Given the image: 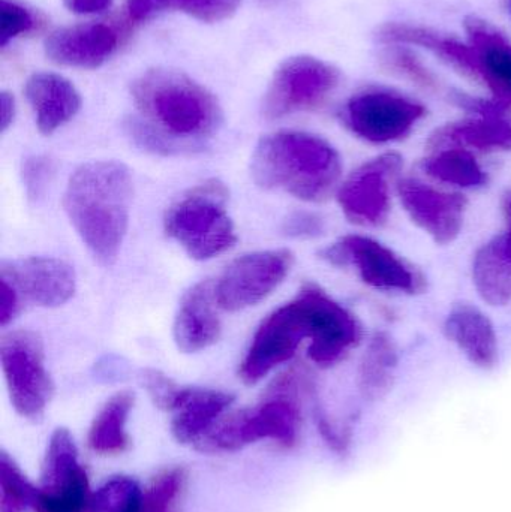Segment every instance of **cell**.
<instances>
[{"instance_id": "1", "label": "cell", "mask_w": 511, "mask_h": 512, "mask_svg": "<svg viewBox=\"0 0 511 512\" xmlns=\"http://www.w3.org/2000/svg\"><path fill=\"white\" fill-rule=\"evenodd\" d=\"M362 336L356 316L309 283L261 322L240 364V379L257 384L290 361L305 339L311 340L308 355L317 366H335L359 345Z\"/></svg>"}, {"instance_id": "2", "label": "cell", "mask_w": 511, "mask_h": 512, "mask_svg": "<svg viewBox=\"0 0 511 512\" xmlns=\"http://www.w3.org/2000/svg\"><path fill=\"white\" fill-rule=\"evenodd\" d=\"M138 116L126 129L138 147L156 155H182L204 149L224 120L212 92L173 69L155 68L132 84Z\"/></svg>"}, {"instance_id": "3", "label": "cell", "mask_w": 511, "mask_h": 512, "mask_svg": "<svg viewBox=\"0 0 511 512\" xmlns=\"http://www.w3.org/2000/svg\"><path fill=\"white\" fill-rule=\"evenodd\" d=\"M134 182L122 162L92 161L69 177L63 209L87 251L101 265L117 259L129 225Z\"/></svg>"}, {"instance_id": "4", "label": "cell", "mask_w": 511, "mask_h": 512, "mask_svg": "<svg viewBox=\"0 0 511 512\" xmlns=\"http://www.w3.org/2000/svg\"><path fill=\"white\" fill-rule=\"evenodd\" d=\"M342 176L338 150L308 132L281 131L258 141L251 177L266 191H282L305 203L329 200Z\"/></svg>"}, {"instance_id": "5", "label": "cell", "mask_w": 511, "mask_h": 512, "mask_svg": "<svg viewBox=\"0 0 511 512\" xmlns=\"http://www.w3.org/2000/svg\"><path fill=\"white\" fill-rule=\"evenodd\" d=\"M302 373H285L273 382L260 405L219 421L197 448L212 453H233L258 441H272L284 448L299 442L302 432Z\"/></svg>"}, {"instance_id": "6", "label": "cell", "mask_w": 511, "mask_h": 512, "mask_svg": "<svg viewBox=\"0 0 511 512\" xmlns=\"http://www.w3.org/2000/svg\"><path fill=\"white\" fill-rule=\"evenodd\" d=\"M227 204L228 189L224 183L207 180L186 192L167 210L165 233L197 261L225 254L237 242Z\"/></svg>"}, {"instance_id": "7", "label": "cell", "mask_w": 511, "mask_h": 512, "mask_svg": "<svg viewBox=\"0 0 511 512\" xmlns=\"http://www.w3.org/2000/svg\"><path fill=\"white\" fill-rule=\"evenodd\" d=\"M0 358L15 411L21 417L38 420L53 396L41 337L29 330L5 334L0 342Z\"/></svg>"}, {"instance_id": "8", "label": "cell", "mask_w": 511, "mask_h": 512, "mask_svg": "<svg viewBox=\"0 0 511 512\" xmlns=\"http://www.w3.org/2000/svg\"><path fill=\"white\" fill-rule=\"evenodd\" d=\"M341 74L335 66L312 56L285 60L273 75L264 95L263 114L275 120L320 107L338 87Z\"/></svg>"}, {"instance_id": "9", "label": "cell", "mask_w": 511, "mask_h": 512, "mask_svg": "<svg viewBox=\"0 0 511 512\" xmlns=\"http://www.w3.org/2000/svg\"><path fill=\"white\" fill-rule=\"evenodd\" d=\"M92 496L74 439L68 430L57 429L48 442L42 463L41 487L33 502V510L92 512Z\"/></svg>"}, {"instance_id": "10", "label": "cell", "mask_w": 511, "mask_h": 512, "mask_svg": "<svg viewBox=\"0 0 511 512\" xmlns=\"http://www.w3.org/2000/svg\"><path fill=\"white\" fill-rule=\"evenodd\" d=\"M425 114L422 104L401 93L369 89L345 104L342 120L362 140L386 144L407 137Z\"/></svg>"}, {"instance_id": "11", "label": "cell", "mask_w": 511, "mask_h": 512, "mask_svg": "<svg viewBox=\"0 0 511 512\" xmlns=\"http://www.w3.org/2000/svg\"><path fill=\"white\" fill-rule=\"evenodd\" d=\"M293 252H252L234 259L215 283V298L219 309L239 312L269 297L290 273Z\"/></svg>"}, {"instance_id": "12", "label": "cell", "mask_w": 511, "mask_h": 512, "mask_svg": "<svg viewBox=\"0 0 511 512\" xmlns=\"http://www.w3.org/2000/svg\"><path fill=\"white\" fill-rule=\"evenodd\" d=\"M323 258L335 265H354L363 282L372 288L408 294L423 289V279L411 265L371 237H344L327 248Z\"/></svg>"}, {"instance_id": "13", "label": "cell", "mask_w": 511, "mask_h": 512, "mask_svg": "<svg viewBox=\"0 0 511 512\" xmlns=\"http://www.w3.org/2000/svg\"><path fill=\"white\" fill-rule=\"evenodd\" d=\"M402 168V156L383 153L357 168L338 189L345 218L362 227L386 224L390 213V180Z\"/></svg>"}, {"instance_id": "14", "label": "cell", "mask_w": 511, "mask_h": 512, "mask_svg": "<svg viewBox=\"0 0 511 512\" xmlns=\"http://www.w3.org/2000/svg\"><path fill=\"white\" fill-rule=\"evenodd\" d=\"M398 195L411 221L438 245H450L464 227L468 201L464 195L438 191L417 179L398 183Z\"/></svg>"}, {"instance_id": "15", "label": "cell", "mask_w": 511, "mask_h": 512, "mask_svg": "<svg viewBox=\"0 0 511 512\" xmlns=\"http://www.w3.org/2000/svg\"><path fill=\"white\" fill-rule=\"evenodd\" d=\"M2 279L11 283L20 295L35 306L59 307L68 303L75 294V271L68 262L51 256L5 261Z\"/></svg>"}, {"instance_id": "16", "label": "cell", "mask_w": 511, "mask_h": 512, "mask_svg": "<svg viewBox=\"0 0 511 512\" xmlns=\"http://www.w3.org/2000/svg\"><path fill=\"white\" fill-rule=\"evenodd\" d=\"M120 42L122 33L113 24H77L51 33L45 41V53L57 65L96 69L114 56Z\"/></svg>"}, {"instance_id": "17", "label": "cell", "mask_w": 511, "mask_h": 512, "mask_svg": "<svg viewBox=\"0 0 511 512\" xmlns=\"http://www.w3.org/2000/svg\"><path fill=\"white\" fill-rule=\"evenodd\" d=\"M216 307L215 285L210 280L197 283L183 295L173 327L180 351L195 354L218 342L222 325Z\"/></svg>"}, {"instance_id": "18", "label": "cell", "mask_w": 511, "mask_h": 512, "mask_svg": "<svg viewBox=\"0 0 511 512\" xmlns=\"http://www.w3.org/2000/svg\"><path fill=\"white\" fill-rule=\"evenodd\" d=\"M233 402L234 397L222 391L183 387L171 411L174 438L182 444L198 447L218 426Z\"/></svg>"}, {"instance_id": "19", "label": "cell", "mask_w": 511, "mask_h": 512, "mask_svg": "<svg viewBox=\"0 0 511 512\" xmlns=\"http://www.w3.org/2000/svg\"><path fill=\"white\" fill-rule=\"evenodd\" d=\"M24 95L42 135L54 134L71 122L81 108V96L74 84L51 72L33 74L24 87Z\"/></svg>"}, {"instance_id": "20", "label": "cell", "mask_w": 511, "mask_h": 512, "mask_svg": "<svg viewBox=\"0 0 511 512\" xmlns=\"http://www.w3.org/2000/svg\"><path fill=\"white\" fill-rule=\"evenodd\" d=\"M470 45L479 62V80L483 81L495 99L511 107V44L482 18L465 20Z\"/></svg>"}, {"instance_id": "21", "label": "cell", "mask_w": 511, "mask_h": 512, "mask_svg": "<svg viewBox=\"0 0 511 512\" xmlns=\"http://www.w3.org/2000/svg\"><path fill=\"white\" fill-rule=\"evenodd\" d=\"M444 333L465 357L480 369H492L498 361V337L491 319L471 304L453 307L444 324Z\"/></svg>"}, {"instance_id": "22", "label": "cell", "mask_w": 511, "mask_h": 512, "mask_svg": "<svg viewBox=\"0 0 511 512\" xmlns=\"http://www.w3.org/2000/svg\"><path fill=\"white\" fill-rule=\"evenodd\" d=\"M377 38L390 45H419L432 51L435 56L452 65L468 77L479 80V62L471 45L462 44L452 36L443 35L429 27L413 24H384L378 30Z\"/></svg>"}, {"instance_id": "23", "label": "cell", "mask_w": 511, "mask_h": 512, "mask_svg": "<svg viewBox=\"0 0 511 512\" xmlns=\"http://www.w3.org/2000/svg\"><path fill=\"white\" fill-rule=\"evenodd\" d=\"M429 149H477L485 152L511 150V119L506 116L461 120L437 129L428 141Z\"/></svg>"}, {"instance_id": "24", "label": "cell", "mask_w": 511, "mask_h": 512, "mask_svg": "<svg viewBox=\"0 0 511 512\" xmlns=\"http://www.w3.org/2000/svg\"><path fill=\"white\" fill-rule=\"evenodd\" d=\"M135 397L131 391L114 394L96 415L89 430L90 450L99 456H116L129 447L126 432Z\"/></svg>"}, {"instance_id": "25", "label": "cell", "mask_w": 511, "mask_h": 512, "mask_svg": "<svg viewBox=\"0 0 511 512\" xmlns=\"http://www.w3.org/2000/svg\"><path fill=\"white\" fill-rule=\"evenodd\" d=\"M473 280L480 297L495 307L511 301V259L497 237L483 245L474 256Z\"/></svg>"}, {"instance_id": "26", "label": "cell", "mask_w": 511, "mask_h": 512, "mask_svg": "<svg viewBox=\"0 0 511 512\" xmlns=\"http://www.w3.org/2000/svg\"><path fill=\"white\" fill-rule=\"evenodd\" d=\"M398 352L389 334L378 333L372 337L359 369L360 393L365 399L380 400L392 390Z\"/></svg>"}, {"instance_id": "27", "label": "cell", "mask_w": 511, "mask_h": 512, "mask_svg": "<svg viewBox=\"0 0 511 512\" xmlns=\"http://www.w3.org/2000/svg\"><path fill=\"white\" fill-rule=\"evenodd\" d=\"M422 167L432 179L459 188H480L488 183V174L467 149L440 150L425 159Z\"/></svg>"}, {"instance_id": "28", "label": "cell", "mask_w": 511, "mask_h": 512, "mask_svg": "<svg viewBox=\"0 0 511 512\" xmlns=\"http://www.w3.org/2000/svg\"><path fill=\"white\" fill-rule=\"evenodd\" d=\"M144 490L129 477H113L92 496V512H140Z\"/></svg>"}, {"instance_id": "29", "label": "cell", "mask_w": 511, "mask_h": 512, "mask_svg": "<svg viewBox=\"0 0 511 512\" xmlns=\"http://www.w3.org/2000/svg\"><path fill=\"white\" fill-rule=\"evenodd\" d=\"M185 484L186 475L182 469L162 472L144 490L140 512H179Z\"/></svg>"}, {"instance_id": "30", "label": "cell", "mask_w": 511, "mask_h": 512, "mask_svg": "<svg viewBox=\"0 0 511 512\" xmlns=\"http://www.w3.org/2000/svg\"><path fill=\"white\" fill-rule=\"evenodd\" d=\"M381 63L392 74L399 75V77L405 78V80H410L411 83L417 84L422 89H440V83H438L435 75L408 48L401 47V45L390 47L389 50L381 54Z\"/></svg>"}, {"instance_id": "31", "label": "cell", "mask_w": 511, "mask_h": 512, "mask_svg": "<svg viewBox=\"0 0 511 512\" xmlns=\"http://www.w3.org/2000/svg\"><path fill=\"white\" fill-rule=\"evenodd\" d=\"M242 0H173V11L185 12L203 23H218L236 14Z\"/></svg>"}, {"instance_id": "32", "label": "cell", "mask_w": 511, "mask_h": 512, "mask_svg": "<svg viewBox=\"0 0 511 512\" xmlns=\"http://www.w3.org/2000/svg\"><path fill=\"white\" fill-rule=\"evenodd\" d=\"M35 27L32 12L15 2V0H0V45L5 47L12 39L30 32Z\"/></svg>"}, {"instance_id": "33", "label": "cell", "mask_w": 511, "mask_h": 512, "mask_svg": "<svg viewBox=\"0 0 511 512\" xmlns=\"http://www.w3.org/2000/svg\"><path fill=\"white\" fill-rule=\"evenodd\" d=\"M54 176V162L47 156H32L26 159L21 170L24 188L30 200H38L47 191Z\"/></svg>"}, {"instance_id": "34", "label": "cell", "mask_w": 511, "mask_h": 512, "mask_svg": "<svg viewBox=\"0 0 511 512\" xmlns=\"http://www.w3.org/2000/svg\"><path fill=\"white\" fill-rule=\"evenodd\" d=\"M141 384L146 388L149 396L152 397L153 403L159 409L164 411H173L183 387H179L176 382L171 381L164 373L158 370H144L141 375Z\"/></svg>"}, {"instance_id": "35", "label": "cell", "mask_w": 511, "mask_h": 512, "mask_svg": "<svg viewBox=\"0 0 511 512\" xmlns=\"http://www.w3.org/2000/svg\"><path fill=\"white\" fill-rule=\"evenodd\" d=\"M317 426L321 436H323L326 444L332 448V451H335L339 456L347 453L348 447H350L347 429L333 423L323 411H317Z\"/></svg>"}, {"instance_id": "36", "label": "cell", "mask_w": 511, "mask_h": 512, "mask_svg": "<svg viewBox=\"0 0 511 512\" xmlns=\"http://www.w3.org/2000/svg\"><path fill=\"white\" fill-rule=\"evenodd\" d=\"M126 9L129 20L141 23L162 12L173 11V0H126Z\"/></svg>"}, {"instance_id": "37", "label": "cell", "mask_w": 511, "mask_h": 512, "mask_svg": "<svg viewBox=\"0 0 511 512\" xmlns=\"http://www.w3.org/2000/svg\"><path fill=\"white\" fill-rule=\"evenodd\" d=\"M285 233L290 237H315L323 233V221L311 213H294L285 222Z\"/></svg>"}, {"instance_id": "38", "label": "cell", "mask_w": 511, "mask_h": 512, "mask_svg": "<svg viewBox=\"0 0 511 512\" xmlns=\"http://www.w3.org/2000/svg\"><path fill=\"white\" fill-rule=\"evenodd\" d=\"M21 309V298L11 283L2 279V306H0V322L3 327L17 316Z\"/></svg>"}, {"instance_id": "39", "label": "cell", "mask_w": 511, "mask_h": 512, "mask_svg": "<svg viewBox=\"0 0 511 512\" xmlns=\"http://www.w3.org/2000/svg\"><path fill=\"white\" fill-rule=\"evenodd\" d=\"M113 0H65L66 8L74 14L90 15L107 11Z\"/></svg>"}, {"instance_id": "40", "label": "cell", "mask_w": 511, "mask_h": 512, "mask_svg": "<svg viewBox=\"0 0 511 512\" xmlns=\"http://www.w3.org/2000/svg\"><path fill=\"white\" fill-rule=\"evenodd\" d=\"M0 111H2L0 113V128H2V132H5L14 122L15 116L14 98L9 93L2 92L0 95Z\"/></svg>"}, {"instance_id": "41", "label": "cell", "mask_w": 511, "mask_h": 512, "mask_svg": "<svg viewBox=\"0 0 511 512\" xmlns=\"http://www.w3.org/2000/svg\"><path fill=\"white\" fill-rule=\"evenodd\" d=\"M497 239L503 251L506 252V255L511 259V225H509V230L501 234V236H498Z\"/></svg>"}, {"instance_id": "42", "label": "cell", "mask_w": 511, "mask_h": 512, "mask_svg": "<svg viewBox=\"0 0 511 512\" xmlns=\"http://www.w3.org/2000/svg\"><path fill=\"white\" fill-rule=\"evenodd\" d=\"M504 216H506L507 221H509V225H511V192L506 195L503 203Z\"/></svg>"}, {"instance_id": "43", "label": "cell", "mask_w": 511, "mask_h": 512, "mask_svg": "<svg viewBox=\"0 0 511 512\" xmlns=\"http://www.w3.org/2000/svg\"><path fill=\"white\" fill-rule=\"evenodd\" d=\"M2 512H23L21 508L11 507V505H0Z\"/></svg>"}]
</instances>
